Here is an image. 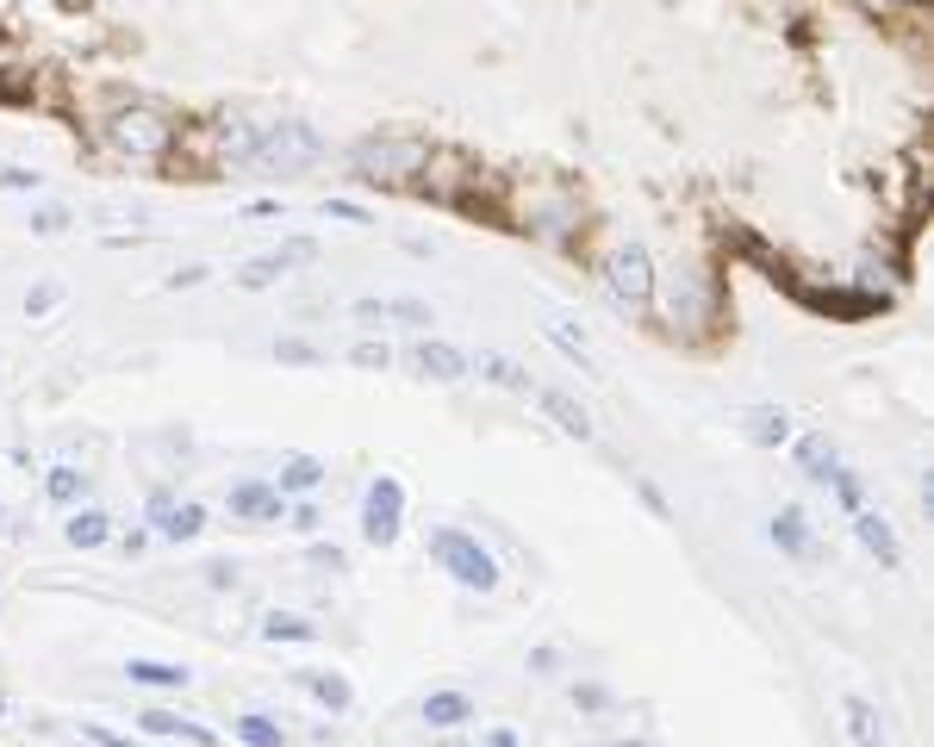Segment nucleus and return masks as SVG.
<instances>
[{"mask_svg": "<svg viewBox=\"0 0 934 747\" xmlns=\"http://www.w3.org/2000/svg\"><path fill=\"white\" fill-rule=\"evenodd\" d=\"M655 256L641 244H623V249H611V262H605V294H611V306L617 312H629V318H648L655 312Z\"/></svg>", "mask_w": 934, "mask_h": 747, "instance_id": "obj_1", "label": "nucleus"}, {"mask_svg": "<svg viewBox=\"0 0 934 747\" xmlns=\"http://www.w3.org/2000/svg\"><path fill=\"white\" fill-rule=\"evenodd\" d=\"M431 561L455 586L467 591H492L499 586V561L480 548V536H467V530H431Z\"/></svg>", "mask_w": 934, "mask_h": 747, "instance_id": "obj_2", "label": "nucleus"}, {"mask_svg": "<svg viewBox=\"0 0 934 747\" xmlns=\"http://www.w3.org/2000/svg\"><path fill=\"white\" fill-rule=\"evenodd\" d=\"M349 162H355L362 181H412L431 162V143L424 138H362L349 150Z\"/></svg>", "mask_w": 934, "mask_h": 747, "instance_id": "obj_3", "label": "nucleus"}, {"mask_svg": "<svg viewBox=\"0 0 934 747\" xmlns=\"http://www.w3.org/2000/svg\"><path fill=\"white\" fill-rule=\"evenodd\" d=\"M106 143L131 162H162L169 143H174V125H162L150 106H131V113H113V119H106Z\"/></svg>", "mask_w": 934, "mask_h": 747, "instance_id": "obj_4", "label": "nucleus"}, {"mask_svg": "<svg viewBox=\"0 0 934 747\" xmlns=\"http://www.w3.org/2000/svg\"><path fill=\"white\" fill-rule=\"evenodd\" d=\"M318 157H325V138H318L311 125H268V131L250 143V162H262V169H275V174H299Z\"/></svg>", "mask_w": 934, "mask_h": 747, "instance_id": "obj_5", "label": "nucleus"}, {"mask_svg": "<svg viewBox=\"0 0 934 747\" xmlns=\"http://www.w3.org/2000/svg\"><path fill=\"white\" fill-rule=\"evenodd\" d=\"M399 530H405V487H399L393 473L381 480H368V499H362V536L374 548H393Z\"/></svg>", "mask_w": 934, "mask_h": 747, "instance_id": "obj_6", "label": "nucleus"}, {"mask_svg": "<svg viewBox=\"0 0 934 747\" xmlns=\"http://www.w3.org/2000/svg\"><path fill=\"white\" fill-rule=\"evenodd\" d=\"M667 312H673L679 324H704V318H710V275L679 268V275L667 280Z\"/></svg>", "mask_w": 934, "mask_h": 747, "instance_id": "obj_7", "label": "nucleus"}, {"mask_svg": "<svg viewBox=\"0 0 934 747\" xmlns=\"http://www.w3.org/2000/svg\"><path fill=\"white\" fill-rule=\"evenodd\" d=\"M150 517H156V536H169V542H193L206 530V511H200V504H174L169 492L150 499Z\"/></svg>", "mask_w": 934, "mask_h": 747, "instance_id": "obj_8", "label": "nucleus"}, {"mask_svg": "<svg viewBox=\"0 0 934 747\" xmlns=\"http://www.w3.org/2000/svg\"><path fill=\"white\" fill-rule=\"evenodd\" d=\"M853 536L866 542V555H879V567H884V574H898V567H903L898 530H891V523H884L879 511H866V504H860V511H853Z\"/></svg>", "mask_w": 934, "mask_h": 747, "instance_id": "obj_9", "label": "nucleus"}, {"mask_svg": "<svg viewBox=\"0 0 934 747\" xmlns=\"http://www.w3.org/2000/svg\"><path fill=\"white\" fill-rule=\"evenodd\" d=\"M742 436L754 442V449H785V442H792V417L778 412V405H747Z\"/></svg>", "mask_w": 934, "mask_h": 747, "instance_id": "obj_10", "label": "nucleus"}, {"mask_svg": "<svg viewBox=\"0 0 934 747\" xmlns=\"http://www.w3.org/2000/svg\"><path fill=\"white\" fill-rule=\"evenodd\" d=\"M537 399H542V412L561 424V436H573V442H592V412L573 399V393H561V386H542Z\"/></svg>", "mask_w": 934, "mask_h": 747, "instance_id": "obj_11", "label": "nucleus"}, {"mask_svg": "<svg viewBox=\"0 0 934 747\" xmlns=\"http://www.w3.org/2000/svg\"><path fill=\"white\" fill-rule=\"evenodd\" d=\"M231 511L250 523H280V492L275 480H243V487H231Z\"/></svg>", "mask_w": 934, "mask_h": 747, "instance_id": "obj_12", "label": "nucleus"}, {"mask_svg": "<svg viewBox=\"0 0 934 747\" xmlns=\"http://www.w3.org/2000/svg\"><path fill=\"white\" fill-rule=\"evenodd\" d=\"M412 362H417V374H431V381H443V386H449V381H467V355H461L455 343H436V337H424V343H417Z\"/></svg>", "mask_w": 934, "mask_h": 747, "instance_id": "obj_13", "label": "nucleus"}, {"mask_svg": "<svg viewBox=\"0 0 934 747\" xmlns=\"http://www.w3.org/2000/svg\"><path fill=\"white\" fill-rule=\"evenodd\" d=\"M467 374H480V381L505 386V393H523V399L537 393V381H530V374H523L511 355H499V349H480V362H467Z\"/></svg>", "mask_w": 934, "mask_h": 747, "instance_id": "obj_14", "label": "nucleus"}, {"mask_svg": "<svg viewBox=\"0 0 934 747\" xmlns=\"http://www.w3.org/2000/svg\"><path fill=\"white\" fill-rule=\"evenodd\" d=\"M318 487H325V461H318V455H287V461H280V473H275L280 499H306V492H318Z\"/></svg>", "mask_w": 934, "mask_h": 747, "instance_id": "obj_15", "label": "nucleus"}, {"mask_svg": "<svg viewBox=\"0 0 934 747\" xmlns=\"http://www.w3.org/2000/svg\"><path fill=\"white\" fill-rule=\"evenodd\" d=\"M125 673H131V685H156V692H181V685L193 679L181 661H144V654H131Z\"/></svg>", "mask_w": 934, "mask_h": 747, "instance_id": "obj_16", "label": "nucleus"}, {"mask_svg": "<svg viewBox=\"0 0 934 747\" xmlns=\"http://www.w3.org/2000/svg\"><path fill=\"white\" fill-rule=\"evenodd\" d=\"M424 723H431V729H461V723H474V697L467 692H431L424 697Z\"/></svg>", "mask_w": 934, "mask_h": 747, "instance_id": "obj_17", "label": "nucleus"}, {"mask_svg": "<svg viewBox=\"0 0 934 747\" xmlns=\"http://www.w3.org/2000/svg\"><path fill=\"white\" fill-rule=\"evenodd\" d=\"M841 716H848V735H853V747H884L879 711H872V704H866L860 692H848V697H841Z\"/></svg>", "mask_w": 934, "mask_h": 747, "instance_id": "obj_18", "label": "nucleus"}, {"mask_svg": "<svg viewBox=\"0 0 934 747\" xmlns=\"http://www.w3.org/2000/svg\"><path fill=\"white\" fill-rule=\"evenodd\" d=\"M792 455H797V468L810 473V480H822V487H829V473L841 468V461H835V442H829V436H797Z\"/></svg>", "mask_w": 934, "mask_h": 747, "instance_id": "obj_19", "label": "nucleus"}, {"mask_svg": "<svg viewBox=\"0 0 934 747\" xmlns=\"http://www.w3.org/2000/svg\"><path fill=\"white\" fill-rule=\"evenodd\" d=\"M773 542L785 548V555H797V561H804V555L816 548V542H810V517H804L797 504H785V511L773 517Z\"/></svg>", "mask_w": 934, "mask_h": 747, "instance_id": "obj_20", "label": "nucleus"}, {"mask_svg": "<svg viewBox=\"0 0 934 747\" xmlns=\"http://www.w3.org/2000/svg\"><path fill=\"white\" fill-rule=\"evenodd\" d=\"M262 642H318V623H306L294 610H268L262 617Z\"/></svg>", "mask_w": 934, "mask_h": 747, "instance_id": "obj_21", "label": "nucleus"}, {"mask_svg": "<svg viewBox=\"0 0 934 747\" xmlns=\"http://www.w3.org/2000/svg\"><path fill=\"white\" fill-rule=\"evenodd\" d=\"M63 536H70V548H100V542L113 536V517H106V511H75V517L63 523Z\"/></svg>", "mask_w": 934, "mask_h": 747, "instance_id": "obj_22", "label": "nucleus"}, {"mask_svg": "<svg viewBox=\"0 0 934 747\" xmlns=\"http://www.w3.org/2000/svg\"><path fill=\"white\" fill-rule=\"evenodd\" d=\"M299 679H306V692L318 697L325 711H337V716L355 704V692H349V679H343V673H299Z\"/></svg>", "mask_w": 934, "mask_h": 747, "instance_id": "obj_23", "label": "nucleus"}, {"mask_svg": "<svg viewBox=\"0 0 934 747\" xmlns=\"http://www.w3.org/2000/svg\"><path fill=\"white\" fill-rule=\"evenodd\" d=\"M138 723H144L150 735H188V741H200V747H212V741H219L212 729H200V723H188V716H174V711H144Z\"/></svg>", "mask_w": 934, "mask_h": 747, "instance_id": "obj_24", "label": "nucleus"}, {"mask_svg": "<svg viewBox=\"0 0 934 747\" xmlns=\"http://www.w3.org/2000/svg\"><path fill=\"white\" fill-rule=\"evenodd\" d=\"M231 735H237L243 747H280V741H287V729H280L275 716H237Z\"/></svg>", "mask_w": 934, "mask_h": 747, "instance_id": "obj_25", "label": "nucleus"}, {"mask_svg": "<svg viewBox=\"0 0 934 747\" xmlns=\"http://www.w3.org/2000/svg\"><path fill=\"white\" fill-rule=\"evenodd\" d=\"M280 275H287V262H280V256H256V262H243V268H237V287L262 294V287H275Z\"/></svg>", "mask_w": 934, "mask_h": 747, "instance_id": "obj_26", "label": "nucleus"}, {"mask_svg": "<svg viewBox=\"0 0 934 747\" xmlns=\"http://www.w3.org/2000/svg\"><path fill=\"white\" fill-rule=\"evenodd\" d=\"M381 306H386V318L412 324V331H431V324H436V312L424 306V299H381Z\"/></svg>", "mask_w": 934, "mask_h": 747, "instance_id": "obj_27", "label": "nucleus"}, {"mask_svg": "<svg viewBox=\"0 0 934 747\" xmlns=\"http://www.w3.org/2000/svg\"><path fill=\"white\" fill-rule=\"evenodd\" d=\"M44 492H51L56 504H75L87 492V473H75V468H51V480H44Z\"/></svg>", "mask_w": 934, "mask_h": 747, "instance_id": "obj_28", "label": "nucleus"}, {"mask_svg": "<svg viewBox=\"0 0 934 747\" xmlns=\"http://www.w3.org/2000/svg\"><path fill=\"white\" fill-rule=\"evenodd\" d=\"M275 355H280L287 367H318V362H325V349H318V343H306V337H280V343H275Z\"/></svg>", "mask_w": 934, "mask_h": 747, "instance_id": "obj_29", "label": "nucleus"}, {"mask_svg": "<svg viewBox=\"0 0 934 747\" xmlns=\"http://www.w3.org/2000/svg\"><path fill=\"white\" fill-rule=\"evenodd\" d=\"M549 337H554V349H567L573 362L586 367V374H598V362H592V349H586V337H573L567 324H549Z\"/></svg>", "mask_w": 934, "mask_h": 747, "instance_id": "obj_30", "label": "nucleus"}, {"mask_svg": "<svg viewBox=\"0 0 934 747\" xmlns=\"http://www.w3.org/2000/svg\"><path fill=\"white\" fill-rule=\"evenodd\" d=\"M349 362L368 367V374H386V367H393V349H386V343H355V349H349Z\"/></svg>", "mask_w": 934, "mask_h": 747, "instance_id": "obj_31", "label": "nucleus"}, {"mask_svg": "<svg viewBox=\"0 0 934 747\" xmlns=\"http://www.w3.org/2000/svg\"><path fill=\"white\" fill-rule=\"evenodd\" d=\"M63 231H70V212H63V206L32 212V237H63Z\"/></svg>", "mask_w": 934, "mask_h": 747, "instance_id": "obj_32", "label": "nucleus"}, {"mask_svg": "<svg viewBox=\"0 0 934 747\" xmlns=\"http://www.w3.org/2000/svg\"><path fill=\"white\" fill-rule=\"evenodd\" d=\"M829 487H835V499L848 504V511H860V499H866V492H860V473H848V468H835V473H829Z\"/></svg>", "mask_w": 934, "mask_h": 747, "instance_id": "obj_33", "label": "nucleus"}, {"mask_svg": "<svg viewBox=\"0 0 934 747\" xmlns=\"http://www.w3.org/2000/svg\"><path fill=\"white\" fill-rule=\"evenodd\" d=\"M275 256L287 262V268H299V262H318V244H311V237H294V244H280Z\"/></svg>", "mask_w": 934, "mask_h": 747, "instance_id": "obj_34", "label": "nucleus"}, {"mask_svg": "<svg viewBox=\"0 0 934 747\" xmlns=\"http://www.w3.org/2000/svg\"><path fill=\"white\" fill-rule=\"evenodd\" d=\"M311 567H330V574H343L349 561H343V548H337V542H311Z\"/></svg>", "mask_w": 934, "mask_h": 747, "instance_id": "obj_35", "label": "nucleus"}, {"mask_svg": "<svg viewBox=\"0 0 934 747\" xmlns=\"http://www.w3.org/2000/svg\"><path fill=\"white\" fill-rule=\"evenodd\" d=\"M38 181H44L38 169H0V188H7V193H32Z\"/></svg>", "mask_w": 934, "mask_h": 747, "instance_id": "obj_36", "label": "nucleus"}, {"mask_svg": "<svg viewBox=\"0 0 934 747\" xmlns=\"http://www.w3.org/2000/svg\"><path fill=\"white\" fill-rule=\"evenodd\" d=\"M325 212H330V218H343V225H368V212L355 206V200H330Z\"/></svg>", "mask_w": 934, "mask_h": 747, "instance_id": "obj_37", "label": "nucleus"}, {"mask_svg": "<svg viewBox=\"0 0 934 747\" xmlns=\"http://www.w3.org/2000/svg\"><path fill=\"white\" fill-rule=\"evenodd\" d=\"M56 299H63L56 287H38V294H25V312H32V318H44V312L56 306Z\"/></svg>", "mask_w": 934, "mask_h": 747, "instance_id": "obj_38", "label": "nucleus"}, {"mask_svg": "<svg viewBox=\"0 0 934 747\" xmlns=\"http://www.w3.org/2000/svg\"><path fill=\"white\" fill-rule=\"evenodd\" d=\"M287 523H294L299 536H311V530H318V504H306V499H299V504H294V517H287Z\"/></svg>", "mask_w": 934, "mask_h": 747, "instance_id": "obj_39", "label": "nucleus"}, {"mask_svg": "<svg viewBox=\"0 0 934 747\" xmlns=\"http://www.w3.org/2000/svg\"><path fill=\"white\" fill-rule=\"evenodd\" d=\"M636 492H641V504H648V511H655V517H667V499H660L655 487H648V480H636Z\"/></svg>", "mask_w": 934, "mask_h": 747, "instance_id": "obj_40", "label": "nucleus"}, {"mask_svg": "<svg viewBox=\"0 0 934 747\" xmlns=\"http://www.w3.org/2000/svg\"><path fill=\"white\" fill-rule=\"evenodd\" d=\"M200 280H206V268H181V275H169V287L181 294V287H200Z\"/></svg>", "mask_w": 934, "mask_h": 747, "instance_id": "obj_41", "label": "nucleus"}, {"mask_svg": "<svg viewBox=\"0 0 934 747\" xmlns=\"http://www.w3.org/2000/svg\"><path fill=\"white\" fill-rule=\"evenodd\" d=\"M580 704H586V711H605L611 692H605V685H586V692H580Z\"/></svg>", "mask_w": 934, "mask_h": 747, "instance_id": "obj_42", "label": "nucleus"}, {"mask_svg": "<svg viewBox=\"0 0 934 747\" xmlns=\"http://www.w3.org/2000/svg\"><path fill=\"white\" fill-rule=\"evenodd\" d=\"M486 747H518V729H486Z\"/></svg>", "mask_w": 934, "mask_h": 747, "instance_id": "obj_43", "label": "nucleus"}, {"mask_svg": "<svg viewBox=\"0 0 934 747\" xmlns=\"http://www.w3.org/2000/svg\"><path fill=\"white\" fill-rule=\"evenodd\" d=\"M87 741L94 747H138V741H119V735H106V729H87Z\"/></svg>", "mask_w": 934, "mask_h": 747, "instance_id": "obj_44", "label": "nucleus"}, {"mask_svg": "<svg viewBox=\"0 0 934 747\" xmlns=\"http://www.w3.org/2000/svg\"><path fill=\"white\" fill-rule=\"evenodd\" d=\"M611 747H648V741H611Z\"/></svg>", "mask_w": 934, "mask_h": 747, "instance_id": "obj_45", "label": "nucleus"}, {"mask_svg": "<svg viewBox=\"0 0 934 747\" xmlns=\"http://www.w3.org/2000/svg\"><path fill=\"white\" fill-rule=\"evenodd\" d=\"M872 7H891V0H872Z\"/></svg>", "mask_w": 934, "mask_h": 747, "instance_id": "obj_46", "label": "nucleus"}]
</instances>
